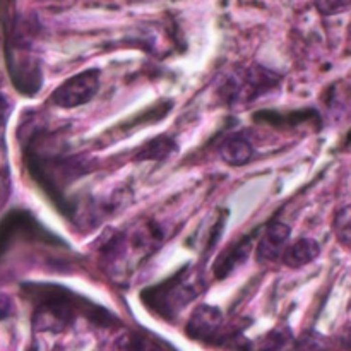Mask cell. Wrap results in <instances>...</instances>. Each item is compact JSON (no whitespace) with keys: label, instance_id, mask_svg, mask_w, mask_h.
Wrapping results in <instances>:
<instances>
[{"label":"cell","instance_id":"cell-8","mask_svg":"<svg viewBox=\"0 0 351 351\" xmlns=\"http://www.w3.org/2000/svg\"><path fill=\"white\" fill-rule=\"evenodd\" d=\"M350 208L348 206H345V208L341 209V211H338V215H336L335 218V233L336 237H338L339 242L343 243V245H350V237H351V225H350Z\"/></svg>","mask_w":351,"mask_h":351},{"label":"cell","instance_id":"cell-6","mask_svg":"<svg viewBox=\"0 0 351 351\" xmlns=\"http://www.w3.org/2000/svg\"><path fill=\"white\" fill-rule=\"evenodd\" d=\"M321 254V247L314 239H300L291 245H287L283 256V264L291 269H300L307 264L314 263Z\"/></svg>","mask_w":351,"mask_h":351},{"label":"cell","instance_id":"cell-2","mask_svg":"<svg viewBox=\"0 0 351 351\" xmlns=\"http://www.w3.org/2000/svg\"><path fill=\"white\" fill-rule=\"evenodd\" d=\"M280 77L274 72L263 67H252L243 72L239 79L228 82V101L230 103H249L266 95L276 88Z\"/></svg>","mask_w":351,"mask_h":351},{"label":"cell","instance_id":"cell-3","mask_svg":"<svg viewBox=\"0 0 351 351\" xmlns=\"http://www.w3.org/2000/svg\"><path fill=\"white\" fill-rule=\"evenodd\" d=\"M291 230L287 223L274 221L267 226L257 245V257L263 263H276L281 259L288 242H290Z\"/></svg>","mask_w":351,"mask_h":351},{"label":"cell","instance_id":"cell-7","mask_svg":"<svg viewBox=\"0 0 351 351\" xmlns=\"http://www.w3.org/2000/svg\"><path fill=\"white\" fill-rule=\"evenodd\" d=\"M175 147L177 144L170 137H156L143 147V151L137 154V160H163L168 154L173 153Z\"/></svg>","mask_w":351,"mask_h":351},{"label":"cell","instance_id":"cell-9","mask_svg":"<svg viewBox=\"0 0 351 351\" xmlns=\"http://www.w3.org/2000/svg\"><path fill=\"white\" fill-rule=\"evenodd\" d=\"M315 7L324 16H336L350 9V0H315Z\"/></svg>","mask_w":351,"mask_h":351},{"label":"cell","instance_id":"cell-1","mask_svg":"<svg viewBox=\"0 0 351 351\" xmlns=\"http://www.w3.org/2000/svg\"><path fill=\"white\" fill-rule=\"evenodd\" d=\"M99 89V71L88 69L62 82L51 95V103L60 108H75L86 105Z\"/></svg>","mask_w":351,"mask_h":351},{"label":"cell","instance_id":"cell-5","mask_svg":"<svg viewBox=\"0 0 351 351\" xmlns=\"http://www.w3.org/2000/svg\"><path fill=\"white\" fill-rule=\"evenodd\" d=\"M219 156L230 167H242L247 165L254 156V146L242 134H233L226 137L219 146Z\"/></svg>","mask_w":351,"mask_h":351},{"label":"cell","instance_id":"cell-10","mask_svg":"<svg viewBox=\"0 0 351 351\" xmlns=\"http://www.w3.org/2000/svg\"><path fill=\"white\" fill-rule=\"evenodd\" d=\"M10 314V300L5 297H0V319L7 317Z\"/></svg>","mask_w":351,"mask_h":351},{"label":"cell","instance_id":"cell-4","mask_svg":"<svg viewBox=\"0 0 351 351\" xmlns=\"http://www.w3.org/2000/svg\"><path fill=\"white\" fill-rule=\"evenodd\" d=\"M223 324V314L213 305H199L187 322V335L192 339H209L218 332Z\"/></svg>","mask_w":351,"mask_h":351}]
</instances>
